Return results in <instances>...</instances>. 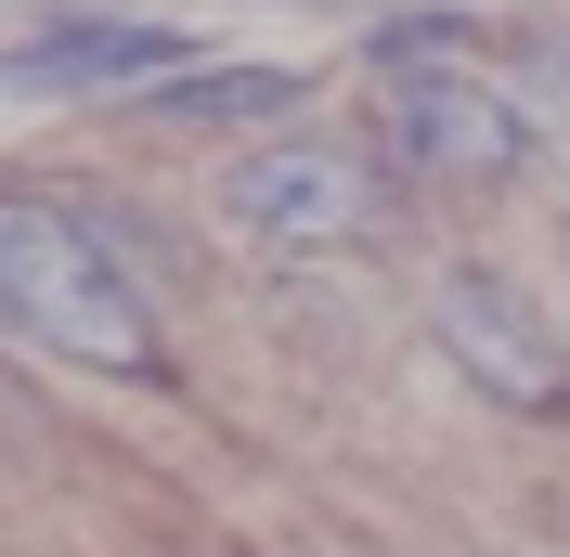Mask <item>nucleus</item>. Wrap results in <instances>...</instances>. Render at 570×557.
<instances>
[{
  "instance_id": "1",
  "label": "nucleus",
  "mask_w": 570,
  "mask_h": 557,
  "mask_svg": "<svg viewBox=\"0 0 570 557\" xmlns=\"http://www.w3.org/2000/svg\"><path fill=\"white\" fill-rule=\"evenodd\" d=\"M0 324H27L91 377H169V338L130 299L117 246L91 234V208H52V195H0Z\"/></svg>"
},
{
  "instance_id": "2",
  "label": "nucleus",
  "mask_w": 570,
  "mask_h": 557,
  "mask_svg": "<svg viewBox=\"0 0 570 557\" xmlns=\"http://www.w3.org/2000/svg\"><path fill=\"white\" fill-rule=\"evenodd\" d=\"M220 221L259 246H376L390 234V169L363 143H259L220 169Z\"/></svg>"
},
{
  "instance_id": "3",
  "label": "nucleus",
  "mask_w": 570,
  "mask_h": 557,
  "mask_svg": "<svg viewBox=\"0 0 570 557\" xmlns=\"http://www.w3.org/2000/svg\"><path fill=\"white\" fill-rule=\"evenodd\" d=\"M376 156H390L402 182H505L519 156H532V117L505 105V91H480L466 66L441 78H390V105H376Z\"/></svg>"
},
{
  "instance_id": "4",
  "label": "nucleus",
  "mask_w": 570,
  "mask_h": 557,
  "mask_svg": "<svg viewBox=\"0 0 570 557\" xmlns=\"http://www.w3.org/2000/svg\"><path fill=\"white\" fill-rule=\"evenodd\" d=\"M428 338H441V363H454L480 402H505V416H558V402H570L558 338H544V312H532L505 273H441V299H428Z\"/></svg>"
},
{
  "instance_id": "5",
  "label": "nucleus",
  "mask_w": 570,
  "mask_h": 557,
  "mask_svg": "<svg viewBox=\"0 0 570 557\" xmlns=\"http://www.w3.org/2000/svg\"><path fill=\"white\" fill-rule=\"evenodd\" d=\"M117 78L169 91L181 39L142 27V13H105V27H52V39H27V52H0V91H117Z\"/></svg>"
},
{
  "instance_id": "6",
  "label": "nucleus",
  "mask_w": 570,
  "mask_h": 557,
  "mask_svg": "<svg viewBox=\"0 0 570 557\" xmlns=\"http://www.w3.org/2000/svg\"><path fill=\"white\" fill-rule=\"evenodd\" d=\"M312 91L298 66H181L169 91H156V130H234V117H285Z\"/></svg>"
},
{
  "instance_id": "7",
  "label": "nucleus",
  "mask_w": 570,
  "mask_h": 557,
  "mask_svg": "<svg viewBox=\"0 0 570 557\" xmlns=\"http://www.w3.org/2000/svg\"><path fill=\"white\" fill-rule=\"evenodd\" d=\"M505 105L532 117V143H570V27L519 39V66H505Z\"/></svg>"
},
{
  "instance_id": "8",
  "label": "nucleus",
  "mask_w": 570,
  "mask_h": 557,
  "mask_svg": "<svg viewBox=\"0 0 570 557\" xmlns=\"http://www.w3.org/2000/svg\"><path fill=\"white\" fill-rule=\"evenodd\" d=\"M441 39H466V13H402V27H376V66L415 78V52H441Z\"/></svg>"
}]
</instances>
